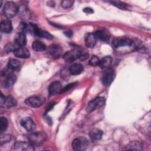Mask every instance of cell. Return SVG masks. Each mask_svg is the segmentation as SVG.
<instances>
[{
  "label": "cell",
  "mask_w": 151,
  "mask_h": 151,
  "mask_svg": "<svg viewBox=\"0 0 151 151\" xmlns=\"http://www.w3.org/2000/svg\"><path fill=\"white\" fill-rule=\"evenodd\" d=\"M110 2L111 3V4H113V5L122 9H127L128 8V6L127 5V4L121 2V1H110Z\"/></svg>",
  "instance_id": "cell-28"
},
{
  "label": "cell",
  "mask_w": 151,
  "mask_h": 151,
  "mask_svg": "<svg viewBox=\"0 0 151 151\" xmlns=\"http://www.w3.org/2000/svg\"><path fill=\"white\" fill-rule=\"evenodd\" d=\"M94 34L97 39H99L104 42H107V41H109L110 37V34L109 31L106 28L99 29L97 30Z\"/></svg>",
  "instance_id": "cell-12"
},
{
  "label": "cell",
  "mask_w": 151,
  "mask_h": 151,
  "mask_svg": "<svg viewBox=\"0 0 151 151\" xmlns=\"http://www.w3.org/2000/svg\"><path fill=\"white\" fill-rule=\"evenodd\" d=\"M65 34L66 36H67L68 37H71L73 35L72 32L71 31H67L66 32H65Z\"/></svg>",
  "instance_id": "cell-34"
},
{
  "label": "cell",
  "mask_w": 151,
  "mask_h": 151,
  "mask_svg": "<svg viewBox=\"0 0 151 151\" xmlns=\"http://www.w3.org/2000/svg\"><path fill=\"white\" fill-rule=\"evenodd\" d=\"M14 42L15 45L18 47H24L27 43V37L25 34L21 32H18L15 37Z\"/></svg>",
  "instance_id": "cell-17"
},
{
  "label": "cell",
  "mask_w": 151,
  "mask_h": 151,
  "mask_svg": "<svg viewBox=\"0 0 151 151\" xmlns=\"http://www.w3.org/2000/svg\"><path fill=\"white\" fill-rule=\"evenodd\" d=\"M13 52L16 57L21 58H27L30 56L29 51L25 47H18Z\"/></svg>",
  "instance_id": "cell-15"
},
{
  "label": "cell",
  "mask_w": 151,
  "mask_h": 151,
  "mask_svg": "<svg viewBox=\"0 0 151 151\" xmlns=\"http://www.w3.org/2000/svg\"><path fill=\"white\" fill-rule=\"evenodd\" d=\"M19 8L17 5L12 1L5 3L3 8L4 15L8 18L14 17L17 14Z\"/></svg>",
  "instance_id": "cell-2"
},
{
  "label": "cell",
  "mask_w": 151,
  "mask_h": 151,
  "mask_svg": "<svg viewBox=\"0 0 151 151\" xmlns=\"http://www.w3.org/2000/svg\"><path fill=\"white\" fill-rule=\"evenodd\" d=\"M100 63V59L95 55H93L91 57L89 61V64H90L92 66H97L99 65Z\"/></svg>",
  "instance_id": "cell-30"
},
{
  "label": "cell",
  "mask_w": 151,
  "mask_h": 151,
  "mask_svg": "<svg viewBox=\"0 0 151 151\" xmlns=\"http://www.w3.org/2000/svg\"><path fill=\"white\" fill-rule=\"evenodd\" d=\"M83 71V66L80 63H75L72 64L69 68L70 73L72 75H78Z\"/></svg>",
  "instance_id": "cell-21"
},
{
  "label": "cell",
  "mask_w": 151,
  "mask_h": 151,
  "mask_svg": "<svg viewBox=\"0 0 151 151\" xmlns=\"http://www.w3.org/2000/svg\"><path fill=\"white\" fill-rule=\"evenodd\" d=\"M88 145L87 139L84 137H78L72 142V147L76 151H83L86 149Z\"/></svg>",
  "instance_id": "cell-3"
},
{
  "label": "cell",
  "mask_w": 151,
  "mask_h": 151,
  "mask_svg": "<svg viewBox=\"0 0 151 151\" xmlns=\"http://www.w3.org/2000/svg\"><path fill=\"white\" fill-rule=\"evenodd\" d=\"M142 149V144L138 141H134L128 144L124 149L126 150H141Z\"/></svg>",
  "instance_id": "cell-26"
},
{
  "label": "cell",
  "mask_w": 151,
  "mask_h": 151,
  "mask_svg": "<svg viewBox=\"0 0 151 151\" xmlns=\"http://www.w3.org/2000/svg\"><path fill=\"white\" fill-rule=\"evenodd\" d=\"M14 149L15 150H25L31 151L34 150V146L32 145L29 142H17L14 144Z\"/></svg>",
  "instance_id": "cell-11"
},
{
  "label": "cell",
  "mask_w": 151,
  "mask_h": 151,
  "mask_svg": "<svg viewBox=\"0 0 151 151\" xmlns=\"http://www.w3.org/2000/svg\"><path fill=\"white\" fill-rule=\"evenodd\" d=\"M83 11L84 12H86V14H92L93 13V10L92 8H89V7H87V8H85L83 9Z\"/></svg>",
  "instance_id": "cell-33"
},
{
  "label": "cell",
  "mask_w": 151,
  "mask_h": 151,
  "mask_svg": "<svg viewBox=\"0 0 151 151\" xmlns=\"http://www.w3.org/2000/svg\"><path fill=\"white\" fill-rule=\"evenodd\" d=\"M97 40L94 33H88L85 37L84 41L87 47L93 48L96 45Z\"/></svg>",
  "instance_id": "cell-18"
},
{
  "label": "cell",
  "mask_w": 151,
  "mask_h": 151,
  "mask_svg": "<svg viewBox=\"0 0 151 151\" xmlns=\"http://www.w3.org/2000/svg\"><path fill=\"white\" fill-rule=\"evenodd\" d=\"M115 77L114 71L113 69L108 68L104 69V71L102 74L101 81L103 84L105 86H109L113 81Z\"/></svg>",
  "instance_id": "cell-5"
},
{
  "label": "cell",
  "mask_w": 151,
  "mask_h": 151,
  "mask_svg": "<svg viewBox=\"0 0 151 151\" xmlns=\"http://www.w3.org/2000/svg\"><path fill=\"white\" fill-rule=\"evenodd\" d=\"M32 48L34 50L37 52L44 51L47 49L46 45L41 41H35L32 44Z\"/></svg>",
  "instance_id": "cell-24"
},
{
  "label": "cell",
  "mask_w": 151,
  "mask_h": 151,
  "mask_svg": "<svg viewBox=\"0 0 151 151\" xmlns=\"http://www.w3.org/2000/svg\"><path fill=\"white\" fill-rule=\"evenodd\" d=\"M74 1H72V0H65V1H63L61 3V5L62 6L63 8H70V7H71L74 4Z\"/></svg>",
  "instance_id": "cell-29"
},
{
  "label": "cell",
  "mask_w": 151,
  "mask_h": 151,
  "mask_svg": "<svg viewBox=\"0 0 151 151\" xmlns=\"http://www.w3.org/2000/svg\"><path fill=\"white\" fill-rule=\"evenodd\" d=\"M21 126L28 132H32L35 129V124L30 117H25L21 121Z\"/></svg>",
  "instance_id": "cell-10"
},
{
  "label": "cell",
  "mask_w": 151,
  "mask_h": 151,
  "mask_svg": "<svg viewBox=\"0 0 151 151\" xmlns=\"http://www.w3.org/2000/svg\"><path fill=\"white\" fill-rule=\"evenodd\" d=\"M62 90V85L60 81H55L50 84L48 87V92L50 96H54L57 94L61 93Z\"/></svg>",
  "instance_id": "cell-14"
},
{
  "label": "cell",
  "mask_w": 151,
  "mask_h": 151,
  "mask_svg": "<svg viewBox=\"0 0 151 151\" xmlns=\"http://www.w3.org/2000/svg\"><path fill=\"white\" fill-rule=\"evenodd\" d=\"M81 56V52L80 50L77 49H73L66 52L63 55V58L65 61L72 62L80 58Z\"/></svg>",
  "instance_id": "cell-7"
},
{
  "label": "cell",
  "mask_w": 151,
  "mask_h": 151,
  "mask_svg": "<svg viewBox=\"0 0 151 151\" xmlns=\"http://www.w3.org/2000/svg\"><path fill=\"white\" fill-rule=\"evenodd\" d=\"M12 29V25L11 20L9 19H5L1 21V31L4 33H9Z\"/></svg>",
  "instance_id": "cell-19"
},
{
  "label": "cell",
  "mask_w": 151,
  "mask_h": 151,
  "mask_svg": "<svg viewBox=\"0 0 151 151\" xmlns=\"http://www.w3.org/2000/svg\"><path fill=\"white\" fill-rule=\"evenodd\" d=\"M8 67L12 71L18 70L21 67L20 62L15 59H11L8 63Z\"/></svg>",
  "instance_id": "cell-25"
},
{
  "label": "cell",
  "mask_w": 151,
  "mask_h": 151,
  "mask_svg": "<svg viewBox=\"0 0 151 151\" xmlns=\"http://www.w3.org/2000/svg\"><path fill=\"white\" fill-rule=\"evenodd\" d=\"M104 103H105L104 98L101 97H97L88 103L87 107V110L89 113L95 110L96 109H99L100 107L104 106Z\"/></svg>",
  "instance_id": "cell-6"
},
{
  "label": "cell",
  "mask_w": 151,
  "mask_h": 151,
  "mask_svg": "<svg viewBox=\"0 0 151 151\" xmlns=\"http://www.w3.org/2000/svg\"><path fill=\"white\" fill-rule=\"evenodd\" d=\"M89 136L92 140H99L103 136V132L99 129H93L90 132Z\"/></svg>",
  "instance_id": "cell-23"
},
{
  "label": "cell",
  "mask_w": 151,
  "mask_h": 151,
  "mask_svg": "<svg viewBox=\"0 0 151 151\" xmlns=\"http://www.w3.org/2000/svg\"><path fill=\"white\" fill-rule=\"evenodd\" d=\"M8 125V120L4 117H1L0 119V131L1 133H3V132L6 130V129H7Z\"/></svg>",
  "instance_id": "cell-27"
},
{
  "label": "cell",
  "mask_w": 151,
  "mask_h": 151,
  "mask_svg": "<svg viewBox=\"0 0 151 151\" xmlns=\"http://www.w3.org/2000/svg\"><path fill=\"white\" fill-rule=\"evenodd\" d=\"M47 136L44 132H32L28 136L29 142L34 146L42 145L47 140Z\"/></svg>",
  "instance_id": "cell-1"
},
{
  "label": "cell",
  "mask_w": 151,
  "mask_h": 151,
  "mask_svg": "<svg viewBox=\"0 0 151 151\" xmlns=\"http://www.w3.org/2000/svg\"><path fill=\"white\" fill-rule=\"evenodd\" d=\"M17 80V77L15 74L13 73H11L6 76L5 80L4 81V87L5 88H10L15 83Z\"/></svg>",
  "instance_id": "cell-20"
},
{
  "label": "cell",
  "mask_w": 151,
  "mask_h": 151,
  "mask_svg": "<svg viewBox=\"0 0 151 151\" xmlns=\"http://www.w3.org/2000/svg\"><path fill=\"white\" fill-rule=\"evenodd\" d=\"M133 44V41L127 37H117L113 40L112 45L114 48L120 47L130 46Z\"/></svg>",
  "instance_id": "cell-8"
},
{
  "label": "cell",
  "mask_w": 151,
  "mask_h": 151,
  "mask_svg": "<svg viewBox=\"0 0 151 151\" xmlns=\"http://www.w3.org/2000/svg\"><path fill=\"white\" fill-rule=\"evenodd\" d=\"M17 104L16 100L11 96H4L2 94L1 96V106L6 109H10Z\"/></svg>",
  "instance_id": "cell-9"
},
{
  "label": "cell",
  "mask_w": 151,
  "mask_h": 151,
  "mask_svg": "<svg viewBox=\"0 0 151 151\" xmlns=\"http://www.w3.org/2000/svg\"><path fill=\"white\" fill-rule=\"evenodd\" d=\"M45 101V99L41 96H32L25 100V103L32 107H39Z\"/></svg>",
  "instance_id": "cell-4"
},
{
  "label": "cell",
  "mask_w": 151,
  "mask_h": 151,
  "mask_svg": "<svg viewBox=\"0 0 151 151\" xmlns=\"http://www.w3.org/2000/svg\"><path fill=\"white\" fill-rule=\"evenodd\" d=\"M12 139V137L9 134H4V136H1V145H3L4 143H8L10 142Z\"/></svg>",
  "instance_id": "cell-31"
},
{
  "label": "cell",
  "mask_w": 151,
  "mask_h": 151,
  "mask_svg": "<svg viewBox=\"0 0 151 151\" xmlns=\"http://www.w3.org/2000/svg\"><path fill=\"white\" fill-rule=\"evenodd\" d=\"M48 52L50 55L54 58H58L63 54V49L58 44H52L48 47Z\"/></svg>",
  "instance_id": "cell-13"
},
{
  "label": "cell",
  "mask_w": 151,
  "mask_h": 151,
  "mask_svg": "<svg viewBox=\"0 0 151 151\" xmlns=\"http://www.w3.org/2000/svg\"><path fill=\"white\" fill-rule=\"evenodd\" d=\"M33 33L37 37L46 38L48 40H52L53 38V36L50 33H49L48 32H47L46 31L41 29L35 24H34V27Z\"/></svg>",
  "instance_id": "cell-16"
},
{
  "label": "cell",
  "mask_w": 151,
  "mask_h": 151,
  "mask_svg": "<svg viewBox=\"0 0 151 151\" xmlns=\"http://www.w3.org/2000/svg\"><path fill=\"white\" fill-rule=\"evenodd\" d=\"M112 62V58L110 56H106L100 60L99 66L103 69L109 68Z\"/></svg>",
  "instance_id": "cell-22"
},
{
  "label": "cell",
  "mask_w": 151,
  "mask_h": 151,
  "mask_svg": "<svg viewBox=\"0 0 151 151\" xmlns=\"http://www.w3.org/2000/svg\"><path fill=\"white\" fill-rule=\"evenodd\" d=\"M76 84V83H71V84H68V85L67 86V87H64V88H62L61 93H63V92H64V91H65L68 90L70 88L73 87V86H74Z\"/></svg>",
  "instance_id": "cell-32"
}]
</instances>
